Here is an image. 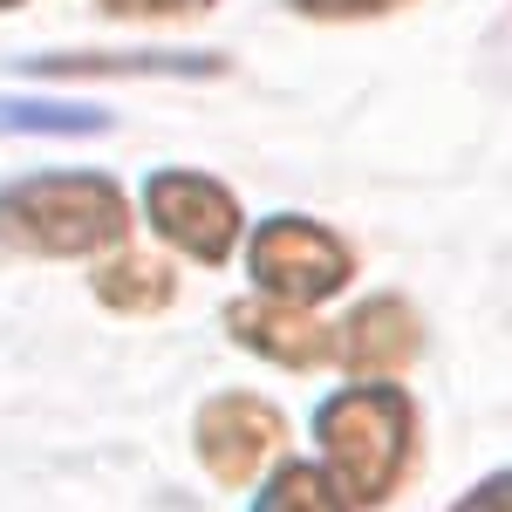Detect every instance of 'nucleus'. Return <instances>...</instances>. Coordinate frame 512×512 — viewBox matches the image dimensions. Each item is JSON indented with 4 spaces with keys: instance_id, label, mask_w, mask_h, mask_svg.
<instances>
[{
    "instance_id": "nucleus-1",
    "label": "nucleus",
    "mask_w": 512,
    "mask_h": 512,
    "mask_svg": "<svg viewBox=\"0 0 512 512\" xmlns=\"http://www.w3.org/2000/svg\"><path fill=\"white\" fill-rule=\"evenodd\" d=\"M0 239L21 253H96L130 246V205L103 171H41L0 192Z\"/></svg>"
},
{
    "instance_id": "nucleus-2",
    "label": "nucleus",
    "mask_w": 512,
    "mask_h": 512,
    "mask_svg": "<svg viewBox=\"0 0 512 512\" xmlns=\"http://www.w3.org/2000/svg\"><path fill=\"white\" fill-rule=\"evenodd\" d=\"M315 437L328 451V478L362 499V506H383L396 492V478L410 472V444H417V417H410V396L390 383H355V390L328 396L315 410Z\"/></svg>"
},
{
    "instance_id": "nucleus-3",
    "label": "nucleus",
    "mask_w": 512,
    "mask_h": 512,
    "mask_svg": "<svg viewBox=\"0 0 512 512\" xmlns=\"http://www.w3.org/2000/svg\"><path fill=\"white\" fill-rule=\"evenodd\" d=\"M246 274L287 308H315V301L349 287L355 253L315 219H267L253 233V246H246Z\"/></svg>"
},
{
    "instance_id": "nucleus-4",
    "label": "nucleus",
    "mask_w": 512,
    "mask_h": 512,
    "mask_svg": "<svg viewBox=\"0 0 512 512\" xmlns=\"http://www.w3.org/2000/svg\"><path fill=\"white\" fill-rule=\"evenodd\" d=\"M144 212H151V226H158L171 246H185L192 260H205V267L233 260L239 198L226 192L219 178H205V171H158V178L144 185Z\"/></svg>"
},
{
    "instance_id": "nucleus-5",
    "label": "nucleus",
    "mask_w": 512,
    "mask_h": 512,
    "mask_svg": "<svg viewBox=\"0 0 512 512\" xmlns=\"http://www.w3.org/2000/svg\"><path fill=\"white\" fill-rule=\"evenodd\" d=\"M280 444H287V417L267 396L233 390V396H212L198 410V458H205V472L226 478V485H246L267 458H280Z\"/></svg>"
},
{
    "instance_id": "nucleus-6",
    "label": "nucleus",
    "mask_w": 512,
    "mask_h": 512,
    "mask_svg": "<svg viewBox=\"0 0 512 512\" xmlns=\"http://www.w3.org/2000/svg\"><path fill=\"white\" fill-rule=\"evenodd\" d=\"M226 335L246 342L253 355H267V362H287V369L335 362V335L315 321V308H287V301H233Z\"/></svg>"
},
{
    "instance_id": "nucleus-7",
    "label": "nucleus",
    "mask_w": 512,
    "mask_h": 512,
    "mask_svg": "<svg viewBox=\"0 0 512 512\" xmlns=\"http://www.w3.org/2000/svg\"><path fill=\"white\" fill-rule=\"evenodd\" d=\"M417 349H424V328H417V315H410V301H396V294L362 301V308L342 321V335H335V362L355 369L362 383L383 376V369H403Z\"/></svg>"
},
{
    "instance_id": "nucleus-8",
    "label": "nucleus",
    "mask_w": 512,
    "mask_h": 512,
    "mask_svg": "<svg viewBox=\"0 0 512 512\" xmlns=\"http://www.w3.org/2000/svg\"><path fill=\"white\" fill-rule=\"evenodd\" d=\"M226 55L185 48H123V55H35L28 76H219Z\"/></svg>"
},
{
    "instance_id": "nucleus-9",
    "label": "nucleus",
    "mask_w": 512,
    "mask_h": 512,
    "mask_svg": "<svg viewBox=\"0 0 512 512\" xmlns=\"http://www.w3.org/2000/svg\"><path fill=\"white\" fill-rule=\"evenodd\" d=\"M96 294H103L110 308L151 315V308H164V301L178 294V274H171V260L151 253V246H117V253L96 267Z\"/></svg>"
},
{
    "instance_id": "nucleus-10",
    "label": "nucleus",
    "mask_w": 512,
    "mask_h": 512,
    "mask_svg": "<svg viewBox=\"0 0 512 512\" xmlns=\"http://www.w3.org/2000/svg\"><path fill=\"white\" fill-rule=\"evenodd\" d=\"M0 130H14V137H96V130H110V110L103 103H35V96H14V103H0Z\"/></svg>"
},
{
    "instance_id": "nucleus-11",
    "label": "nucleus",
    "mask_w": 512,
    "mask_h": 512,
    "mask_svg": "<svg viewBox=\"0 0 512 512\" xmlns=\"http://www.w3.org/2000/svg\"><path fill=\"white\" fill-rule=\"evenodd\" d=\"M253 512H342V485L328 478V465H301V458H287V465L260 485Z\"/></svg>"
},
{
    "instance_id": "nucleus-12",
    "label": "nucleus",
    "mask_w": 512,
    "mask_h": 512,
    "mask_svg": "<svg viewBox=\"0 0 512 512\" xmlns=\"http://www.w3.org/2000/svg\"><path fill=\"white\" fill-rule=\"evenodd\" d=\"M294 14H315V21H369V14H396L410 0H287Z\"/></svg>"
},
{
    "instance_id": "nucleus-13",
    "label": "nucleus",
    "mask_w": 512,
    "mask_h": 512,
    "mask_svg": "<svg viewBox=\"0 0 512 512\" xmlns=\"http://www.w3.org/2000/svg\"><path fill=\"white\" fill-rule=\"evenodd\" d=\"M117 21H178V14H205L212 0H96Z\"/></svg>"
},
{
    "instance_id": "nucleus-14",
    "label": "nucleus",
    "mask_w": 512,
    "mask_h": 512,
    "mask_svg": "<svg viewBox=\"0 0 512 512\" xmlns=\"http://www.w3.org/2000/svg\"><path fill=\"white\" fill-rule=\"evenodd\" d=\"M451 512H512V472H492V478H478L472 492L458 499Z\"/></svg>"
},
{
    "instance_id": "nucleus-15",
    "label": "nucleus",
    "mask_w": 512,
    "mask_h": 512,
    "mask_svg": "<svg viewBox=\"0 0 512 512\" xmlns=\"http://www.w3.org/2000/svg\"><path fill=\"white\" fill-rule=\"evenodd\" d=\"M0 7H14V0H0Z\"/></svg>"
}]
</instances>
